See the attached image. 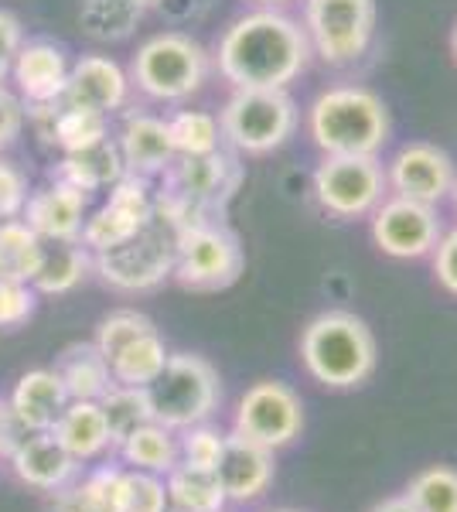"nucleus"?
<instances>
[{"label": "nucleus", "instance_id": "f257e3e1", "mask_svg": "<svg viewBox=\"0 0 457 512\" xmlns=\"http://www.w3.org/2000/svg\"><path fill=\"white\" fill-rule=\"evenodd\" d=\"M311 62L304 28L280 7H256L222 31L219 76L232 89H287Z\"/></svg>", "mask_w": 457, "mask_h": 512}, {"label": "nucleus", "instance_id": "f03ea898", "mask_svg": "<svg viewBox=\"0 0 457 512\" xmlns=\"http://www.w3.org/2000/svg\"><path fill=\"white\" fill-rule=\"evenodd\" d=\"M246 168L236 151H209L195 158H174L154 192V209L178 229L222 222L229 202L236 198Z\"/></svg>", "mask_w": 457, "mask_h": 512}, {"label": "nucleus", "instance_id": "7ed1b4c3", "mask_svg": "<svg viewBox=\"0 0 457 512\" xmlns=\"http://www.w3.org/2000/svg\"><path fill=\"white\" fill-rule=\"evenodd\" d=\"M307 134L321 154H376L389 140V110L365 86H331L307 106Z\"/></svg>", "mask_w": 457, "mask_h": 512}, {"label": "nucleus", "instance_id": "20e7f679", "mask_svg": "<svg viewBox=\"0 0 457 512\" xmlns=\"http://www.w3.org/2000/svg\"><path fill=\"white\" fill-rule=\"evenodd\" d=\"M301 359L328 390H355L376 373V338L352 311H324L304 328Z\"/></svg>", "mask_w": 457, "mask_h": 512}, {"label": "nucleus", "instance_id": "39448f33", "mask_svg": "<svg viewBox=\"0 0 457 512\" xmlns=\"http://www.w3.org/2000/svg\"><path fill=\"white\" fill-rule=\"evenodd\" d=\"M178 233L181 229L154 209V219L137 236L123 239V243L110 246V250L93 253V270L113 291H154L168 277H174Z\"/></svg>", "mask_w": 457, "mask_h": 512}, {"label": "nucleus", "instance_id": "423d86ee", "mask_svg": "<svg viewBox=\"0 0 457 512\" xmlns=\"http://www.w3.org/2000/svg\"><path fill=\"white\" fill-rule=\"evenodd\" d=\"M205 79H209V55L185 31H161L147 38L130 62V82L161 103H181L195 96Z\"/></svg>", "mask_w": 457, "mask_h": 512}, {"label": "nucleus", "instance_id": "0eeeda50", "mask_svg": "<svg viewBox=\"0 0 457 512\" xmlns=\"http://www.w3.org/2000/svg\"><path fill=\"white\" fill-rule=\"evenodd\" d=\"M222 140L236 154H273L297 130V103L287 89H232L219 113Z\"/></svg>", "mask_w": 457, "mask_h": 512}, {"label": "nucleus", "instance_id": "6e6552de", "mask_svg": "<svg viewBox=\"0 0 457 512\" xmlns=\"http://www.w3.org/2000/svg\"><path fill=\"white\" fill-rule=\"evenodd\" d=\"M147 393H151L154 420L171 427V431L205 424L222 403V386L215 366L191 352L168 355V366L147 386Z\"/></svg>", "mask_w": 457, "mask_h": 512}, {"label": "nucleus", "instance_id": "1a4fd4ad", "mask_svg": "<svg viewBox=\"0 0 457 512\" xmlns=\"http://www.w3.org/2000/svg\"><path fill=\"white\" fill-rule=\"evenodd\" d=\"M376 0H304V35L311 55L331 69L355 65L376 38Z\"/></svg>", "mask_w": 457, "mask_h": 512}, {"label": "nucleus", "instance_id": "9d476101", "mask_svg": "<svg viewBox=\"0 0 457 512\" xmlns=\"http://www.w3.org/2000/svg\"><path fill=\"white\" fill-rule=\"evenodd\" d=\"M246 267L239 236L226 222H202L178 233L174 280L188 291H226Z\"/></svg>", "mask_w": 457, "mask_h": 512}, {"label": "nucleus", "instance_id": "9b49d317", "mask_svg": "<svg viewBox=\"0 0 457 512\" xmlns=\"http://www.w3.org/2000/svg\"><path fill=\"white\" fill-rule=\"evenodd\" d=\"M386 168L369 154H324L314 171V198L328 216L362 219L386 198Z\"/></svg>", "mask_w": 457, "mask_h": 512}, {"label": "nucleus", "instance_id": "f8f14e48", "mask_svg": "<svg viewBox=\"0 0 457 512\" xmlns=\"http://www.w3.org/2000/svg\"><path fill=\"white\" fill-rule=\"evenodd\" d=\"M236 434L263 444L270 451L287 448L304 431V403L280 379H260L243 393L236 407Z\"/></svg>", "mask_w": 457, "mask_h": 512}, {"label": "nucleus", "instance_id": "ddd939ff", "mask_svg": "<svg viewBox=\"0 0 457 512\" xmlns=\"http://www.w3.org/2000/svg\"><path fill=\"white\" fill-rule=\"evenodd\" d=\"M154 219V192H151V178L140 175H123L110 188L106 205H99L93 216L82 226V239L89 253L110 250V246L123 243V239L137 236L147 222Z\"/></svg>", "mask_w": 457, "mask_h": 512}, {"label": "nucleus", "instance_id": "4468645a", "mask_svg": "<svg viewBox=\"0 0 457 512\" xmlns=\"http://www.w3.org/2000/svg\"><path fill=\"white\" fill-rule=\"evenodd\" d=\"M440 233V219L434 205L413 202V198H382L372 212V243L393 260H420L434 253Z\"/></svg>", "mask_w": 457, "mask_h": 512}, {"label": "nucleus", "instance_id": "2eb2a0df", "mask_svg": "<svg viewBox=\"0 0 457 512\" xmlns=\"http://www.w3.org/2000/svg\"><path fill=\"white\" fill-rule=\"evenodd\" d=\"M386 181L393 188V195L413 198V202L437 209L447 195H454L457 168L451 154L440 151L437 144L413 140V144H406L393 154V161L386 168Z\"/></svg>", "mask_w": 457, "mask_h": 512}, {"label": "nucleus", "instance_id": "dca6fc26", "mask_svg": "<svg viewBox=\"0 0 457 512\" xmlns=\"http://www.w3.org/2000/svg\"><path fill=\"white\" fill-rule=\"evenodd\" d=\"M69 72L72 65L65 59V52L55 41H24L14 55L11 76L18 86V96L24 99V106H48L58 103L65 96L69 86Z\"/></svg>", "mask_w": 457, "mask_h": 512}, {"label": "nucleus", "instance_id": "f3484780", "mask_svg": "<svg viewBox=\"0 0 457 512\" xmlns=\"http://www.w3.org/2000/svg\"><path fill=\"white\" fill-rule=\"evenodd\" d=\"M86 205V192L52 181V185L28 195V205H24L21 216L45 243H79L82 226H86Z\"/></svg>", "mask_w": 457, "mask_h": 512}, {"label": "nucleus", "instance_id": "a211bd4d", "mask_svg": "<svg viewBox=\"0 0 457 512\" xmlns=\"http://www.w3.org/2000/svg\"><path fill=\"white\" fill-rule=\"evenodd\" d=\"M215 478L229 502H256L273 485V451L232 431L226 434Z\"/></svg>", "mask_w": 457, "mask_h": 512}, {"label": "nucleus", "instance_id": "6ab92c4d", "mask_svg": "<svg viewBox=\"0 0 457 512\" xmlns=\"http://www.w3.org/2000/svg\"><path fill=\"white\" fill-rule=\"evenodd\" d=\"M116 147H120V154H123V168L140 178L164 175V168L178 158L168 120L151 117V113H130L120 127Z\"/></svg>", "mask_w": 457, "mask_h": 512}, {"label": "nucleus", "instance_id": "aec40b11", "mask_svg": "<svg viewBox=\"0 0 457 512\" xmlns=\"http://www.w3.org/2000/svg\"><path fill=\"white\" fill-rule=\"evenodd\" d=\"M130 96V76L116 65L110 55H82L69 72V86L65 96L76 106H89L110 117L113 110H120Z\"/></svg>", "mask_w": 457, "mask_h": 512}, {"label": "nucleus", "instance_id": "412c9836", "mask_svg": "<svg viewBox=\"0 0 457 512\" xmlns=\"http://www.w3.org/2000/svg\"><path fill=\"white\" fill-rule=\"evenodd\" d=\"M11 468L24 485L38 492H58L79 472V461L58 444L52 431H35L11 454Z\"/></svg>", "mask_w": 457, "mask_h": 512}, {"label": "nucleus", "instance_id": "4be33fe9", "mask_svg": "<svg viewBox=\"0 0 457 512\" xmlns=\"http://www.w3.org/2000/svg\"><path fill=\"white\" fill-rule=\"evenodd\" d=\"M7 407L28 431H52L62 410L69 407V393L55 369H31L18 379Z\"/></svg>", "mask_w": 457, "mask_h": 512}, {"label": "nucleus", "instance_id": "5701e85b", "mask_svg": "<svg viewBox=\"0 0 457 512\" xmlns=\"http://www.w3.org/2000/svg\"><path fill=\"white\" fill-rule=\"evenodd\" d=\"M52 434L79 465L82 461H96L99 454L113 448L110 424H106V414H103V407H99V400H69V407L55 420Z\"/></svg>", "mask_w": 457, "mask_h": 512}, {"label": "nucleus", "instance_id": "b1692460", "mask_svg": "<svg viewBox=\"0 0 457 512\" xmlns=\"http://www.w3.org/2000/svg\"><path fill=\"white\" fill-rule=\"evenodd\" d=\"M123 175H127V168H123V154H120V147H116V140H110V137L96 147H86V151L62 154V161L52 168V181L72 185L86 195L103 192V188H113Z\"/></svg>", "mask_w": 457, "mask_h": 512}, {"label": "nucleus", "instance_id": "393cba45", "mask_svg": "<svg viewBox=\"0 0 457 512\" xmlns=\"http://www.w3.org/2000/svg\"><path fill=\"white\" fill-rule=\"evenodd\" d=\"M55 373L62 376L69 400H99L113 386L110 362L96 349V342L69 345L55 362Z\"/></svg>", "mask_w": 457, "mask_h": 512}, {"label": "nucleus", "instance_id": "a878e982", "mask_svg": "<svg viewBox=\"0 0 457 512\" xmlns=\"http://www.w3.org/2000/svg\"><path fill=\"white\" fill-rule=\"evenodd\" d=\"M93 267V253L82 243H45V256L31 287L38 294H69L86 280Z\"/></svg>", "mask_w": 457, "mask_h": 512}, {"label": "nucleus", "instance_id": "bb28decb", "mask_svg": "<svg viewBox=\"0 0 457 512\" xmlns=\"http://www.w3.org/2000/svg\"><path fill=\"white\" fill-rule=\"evenodd\" d=\"M45 256V239H38L35 229L24 219L0 222V280H18L31 284Z\"/></svg>", "mask_w": 457, "mask_h": 512}, {"label": "nucleus", "instance_id": "cd10ccee", "mask_svg": "<svg viewBox=\"0 0 457 512\" xmlns=\"http://www.w3.org/2000/svg\"><path fill=\"white\" fill-rule=\"evenodd\" d=\"M168 345L164 338L154 332H144L140 338H134L130 345H123L120 352L110 359V373H113V383H123V386H151L157 376L164 373L168 366Z\"/></svg>", "mask_w": 457, "mask_h": 512}, {"label": "nucleus", "instance_id": "c85d7f7f", "mask_svg": "<svg viewBox=\"0 0 457 512\" xmlns=\"http://www.w3.org/2000/svg\"><path fill=\"white\" fill-rule=\"evenodd\" d=\"M120 454L123 461H127L130 468H137V472H151V475H168L174 465H178V434L171 431V427L151 424L137 427L134 434L127 437V441L120 444Z\"/></svg>", "mask_w": 457, "mask_h": 512}, {"label": "nucleus", "instance_id": "c756f323", "mask_svg": "<svg viewBox=\"0 0 457 512\" xmlns=\"http://www.w3.org/2000/svg\"><path fill=\"white\" fill-rule=\"evenodd\" d=\"M144 11V0H82L79 24L93 41H127Z\"/></svg>", "mask_w": 457, "mask_h": 512}, {"label": "nucleus", "instance_id": "7c9ffc66", "mask_svg": "<svg viewBox=\"0 0 457 512\" xmlns=\"http://www.w3.org/2000/svg\"><path fill=\"white\" fill-rule=\"evenodd\" d=\"M164 485H168V499L171 506L191 509V512H222L226 509V492H222L215 472H205V468H191L185 461L171 468L164 475Z\"/></svg>", "mask_w": 457, "mask_h": 512}, {"label": "nucleus", "instance_id": "2f4dec72", "mask_svg": "<svg viewBox=\"0 0 457 512\" xmlns=\"http://www.w3.org/2000/svg\"><path fill=\"white\" fill-rule=\"evenodd\" d=\"M99 407L106 414V424H110V441L113 448H120L137 427L151 424L154 420V407H151V393L144 386H123L113 383L110 390L99 396Z\"/></svg>", "mask_w": 457, "mask_h": 512}, {"label": "nucleus", "instance_id": "473e14b6", "mask_svg": "<svg viewBox=\"0 0 457 512\" xmlns=\"http://www.w3.org/2000/svg\"><path fill=\"white\" fill-rule=\"evenodd\" d=\"M168 127H171V140H174L178 158H195V154L219 151L222 130H219V117H212V113L181 110L168 120Z\"/></svg>", "mask_w": 457, "mask_h": 512}, {"label": "nucleus", "instance_id": "72a5a7b5", "mask_svg": "<svg viewBox=\"0 0 457 512\" xmlns=\"http://www.w3.org/2000/svg\"><path fill=\"white\" fill-rule=\"evenodd\" d=\"M168 506H171V499H168L164 475L123 468L120 489H116V499H113L116 512H164Z\"/></svg>", "mask_w": 457, "mask_h": 512}, {"label": "nucleus", "instance_id": "f704fd0d", "mask_svg": "<svg viewBox=\"0 0 457 512\" xmlns=\"http://www.w3.org/2000/svg\"><path fill=\"white\" fill-rule=\"evenodd\" d=\"M406 499L420 512H457V468L434 465L413 475L406 485Z\"/></svg>", "mask_w": 457, "mask_h": 512}, {"label": "nucleus", "instance_id": "c9c22d12", "mask_svg": "<svg viewBox=\"0 0 457 512\" xmlns=\"http://www.w3.org/2000/svg\"><path fill=\"white\" fill-rule=\"evenodd\" d=\"M222 448H226V434L219 427H212L209 420L195 427H185L178 434V461H185L191 468H205V472H215L222 458Z\"/></svg>", "mask_w": 457, "mask_h": 512}, {"label": "nucleus", "instance_id": "e433bc0d", "mask_svg": "<svg viewBox=\"0 0 457 512\" xmlns=\"http://www.w3.org/2000/svg\"><path fill=\"white\" fill-rule=\"evenodd\" d=\"M144 332H154V321L140 311H113L99 321L96 328V349L103 352V359L110 362L123 345H130L134 338H140Z\"/></svg>", "mask_w": 457, "mask_h": 512}, {"label": "nucleus", "instance_id": "4c0bfd02", "mask_svg": "<svg viewBox=\"0 0 457 512\" xmlns=\"http://www.w3.org/2000/svg\"><path fill=\"white\" fill-rule=\"evenodd\" d=\"M38 291L18 280H0V328H18L35 315Z\"/></svg>", "mask_w": 457, "mask_h": 512}, {"label": "nucleus", "instance_id": "58836bf2", "mask_svg": "<svg viewBox=\"0 0 457 512\" xmlns=\"http://www.w3.org/2000/svg\"><path fill=\"white\" fill-rule=\"evenodd\" d=\"M28 205V178L18 164L0 158V222L18 219Z\"/></svg>", "mask_w": 457, "mask_h": 512}, {"label": "nucleus", "instance_id": "ea45409f", "mask_svg": "<svg viewBox=\"0 0 457 512\" xmlns=\"http://www.w3.org/2000/svg\"><path fill=\"white\" fill-rule=\"evenodd\" d=\"M24 120H28V106H24V99L18 96V89H7L4 82H0V151L18 144Z\"/></svg>", "mask_w": 457, "mask_h": 512}, {"label": "nucleus", "instance_id": "a19ab883", "mask_svg": "<svg viewBox=\"0 0 457 512\" xmlns=\"http://www.w3.org/2000/svg\"><path fill=\"white\" fill-rule=\"evenodd\" d=\"M434 277L447 294L457 297V229L444 233L434 246Z\"/></svg>", "mask_w": 457, "mask_h": 512}, {"label": "nucleus", "instance_id": "79ce46f5", "mask_svg": "<svg viewBox=\"0 0 457 512\" xmlns=\"http://www.w3.org/2000/svg\"><path fill=\"white\" fill-rule=\"evenodd\" d=\"M24 45V28L11 11H0V82L11 76V65L18 48Z\"/></svg>", "mask_w": 457, "mask_h": 512}, {"label": "nucleus", "instance_id": "37998d69", "mask_svg": "<svg viewBox=\"0 0 457 512\" xmlns=\"http://www.w3.org/2000/svg\"><path fill=\"white\" fill-rule=\"evenodd\" d=\"M31 434H35V431H28V427H24L21 420L11 414V407L4 403V410H0V458L11 461V454L18 451Z\"/></svg>", "mask_w": 457, "mask_h": 512}, {"label": "nucleus", "instance_id": "c03bdc74", "mask_svg": "<svg viewBox=\"0 0 457 512\" xmlns=\"http://www.w3.org/2000/svg\"><path fill=\"white\" fill-rule=\"evenodd\" d=\"M93 506L86 502V495H82V485L79 482H69L62 485L58 492H52V509L48 512H89Z\"/></svg>", "mask_w": 457, "mask_h": 512}, {"label": "nucleus", "instance_id": "a18cd8bd", "mask_svg": "<svg viewBox=\"0 0 457 512\" xmlns=\"http://www.w3.org/2000/svg\"><path fill=\"white\" fill-rule=\"evenodd\" d=\"M372 512H420V509L413 506V502L406 499V495H396V499H382Z\"/></svg>", "mask_w": 457, "mask_h": 512}, {"label": "nucleus", "instance_id": "49530a36", "mask_svg": "<svg viewBox=\"0 0 457 512\" xmlns=\"http://www.w3.org/2000/svg\"><path fill=\"white\" fill-rule=\"evenodd\" d=\"M256 7H284V4H290V0H253Z\"/></svg>", "mask_w": 457, "mask_h": 512}, {"label": "nucleus", "instance_id": "de8ad7c7", "mask_svg": "<svg viewBox=\"0 0 457 512\" xmlns=\"http://www.w3.org/2000/svg\"><path fill=\"white\" fill-rule=\"evenodd\" d=\"M451 52H454V59H457V24H454V35H451Z\"/></svg>", "mask_w": 457, "mask_h": 512}, {"label": "nucleus", "instance_id": "09e8293b", "mask_svg": "<svg viewBox=\"0 0 457 512\" xmlns=\"http://www.w3.org/2000/svg\"><path fill=\"white\" fill-rule=\"evenodd\" d=\"M164 0H144V7H161Z\"/></svg>", "mask_w": 457, "mask_h": 512}, {"label": "nucleus", "instance_id": "8fccbe9b", "mask_svg": "<svg viewBox=\"0 0 457 512\" xmlns=\"http://www.w3.org/2000/svg\"><path fill=\"white\" fill-rule=\"evenodd\" d=\"M164 512H191V509H181V506H168Z\"/></svg>", "mask_w": 457, "mask_h": 512}, {"label": "nucleus", "instance_id": "3c124183", "mask_svg": "<svg viewBox=\"0 0 457 512\" xmlns=\"http://www.w3.org/2000/svg\"><path fill=\"white\" fill-rule=\"evenodd\" d=\"M89 512H116V509H89Z\"/></svg>", "mask_w": 457, "mask_h": 512}, {"label": "nucleus", "instance_id": "603ef678", "mask_svg": "<svg viewBox=\"0 0 457 512\" xmlns=\"http://www.w3.org/2000/svg\"><path fill=\"white\" fill-rule=\"evenodd\" d=\"M454 205H457V181H454Z\"/></svg>", "mask_w": 457, "mask_h": 512}, {"label": "nucleus", "instance_id": "864d4df0", "mask_svg": "<svg viewBox=\"0 0 457 512\" xmlns=\"http://www.w3.org/2000/svg\"><path fill=\"white\" fill-rule=\"evenodd\" d=\"M280 512H294V509H280Z\"/></svg>", "mask_w": 457, "mask_h": 512}, {"label": "nucleus", "instance_id": "5fc2aeb1", "mask_svg": "<svg viewBox=\"0 0 457 512\" xmlns=\"http://www.w3.org/2000/svg\"><path fill=\"white\" fill-rule=\"evenodd\" d=\"M0 410H4V403H0Z\"/></svg>", "mask_w": 457, "mask_h": 512}]
</instances>
